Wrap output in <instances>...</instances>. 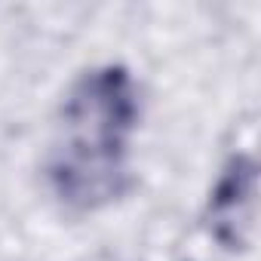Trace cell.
<instances>
[{"label":"cell","mask_w":261,"mask_h":261,"mask_svg":"<svg viewBox=\"0 0 261 261\" xmlns=\"http://www.w3.org/2000/svg\"><path fill=\"white\" fill-rule=\"evenodd\" d=\"M139 114V86L123 65H98L74 80L46 163L49 188L68 209L95 212L133 188L129 139Z\"/></svg>","instance_id":"obj_1"},{"label":"cell","mask_w":261,"mask_h":261,"mask_svg":"<svg viewBox=\"0 0 261 261\" xmlns=\"http://www.w3.org/2000/svg\"><path fill=\"white\" fill-rule=\"evenodd\" d=\"M258 224V163L249 154H233L209 194L206 227L230 252H243L255 240Z\"/></svg>","instance_id":"obj_2"}]
</instances>
